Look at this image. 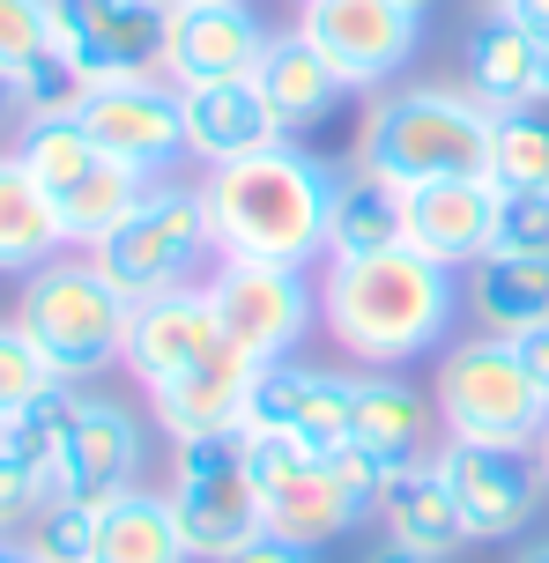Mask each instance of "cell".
Returning a JSON list of instances; mask_svg holds the SVG:
<instances>
[{
  "instance_id": "1",
  "label": "cell",
  "mask_w": 549,
  "mask_h": 563,
  "mask_svg": "<svg viewBox=\"0 0 549 563\" xmlns=\"http://www.w3.org/2000/svg\"><path fill=\"white\" fill-rule=\"evenodd\" d=\"M453 311H461L453 267L424 260L416 245L327 260V275H319V327L372 371H402L424 349H438Z\"/></svg>"
},
{
  "instance_id": "2",
  "label": "cell",
  "mask_w": 549,
  "mask_h": 563,
  "mask_svg": "<svg viewBox=\"0 0 549 563\" xmlns=\"http://www.w3.org/2000/svg\"><path fill=\"white\" fill-rule=\"evenodd\" d=\"M208 238L223 260H275L305 267L327 253V216H334V170L305 148H261L238 164H208L201 178Z\"/></svg>"
},
{
  "instance_id": "3",
  "label": "cell",
  "mask_w": 549,
  "mask_h": 563,
  "mask_svg": "<svg viewBox=\"0 0 549 563\" xmlns=\"http://www.w3.org/2000/svg\"><path fill=\"white\" fill-rule=\"evenodd\" d=\"M491 126L497 112L475 89H386L364 134L356 164H372L394 186H431V178H491Z\"/></svg>"
},
{
  "instance_id": "4",
  "label": "cell",
  "mask_w": 549,
  "mask_h": 563,
  "mask_svg": "<svg viewBox=\"0 0 549 563\" xmlns=\"http://www.w3.org/2000/svg\"><path fill=\"white\" fill-rule=\"evenodd\" d=\"M15 327L37 341V356L59 371V378H97V371L127 364V327H134V305L119 297L112 282L97 275V260H53L23 275V305H15Z\"/></svg>"
},
{
  "instance_id": "5",
  "label": "cell",
  "mask_w": 549,
  "mask_h": 563,
  "mask_svg": "<svg viewBox=\"0 0 549 563\" xmlns=\"http://www.w3.org/2000/svg\"><path fill=\"white\" fill-rule=\"evenodd\" d=\"M438 422L446 438H468V445H542L549 422V394L527 378L513 334H475L446 349L438 364Z\"/></svg>"
},
{
  "instance_id": "6",
  "label": "cell",
  "mask_w": 549,
  "mask_h": 563,
  "mask_svg": "<svg viewBox=\"0 0 549 563\" xmlns=\"http://www.w3.org/2000/svg\"><path fill=\"white\" fill-rule=\"evenodd\" d=\"M216 253V238H208V208H201V186H149V200L127 216V223L97 245V275L112 282L127 305H142V297H164V289H186L194 267Z\"/></svg>"
},
{
  "instance_id": "7",
  "label": "cell",
  "mask_w": 549,
  "mask_h": 563,
  "mask_svg": "<svg viewBox=\"0 0 549 563\" xmlns=\"http://www.w3.org/2000/svg\"><path fill=\"white\" fill-rule=\"evenodd\" d=\"M172 511H178V534L186 549L208 563L238 556L267 534V511H261V482L245 467V438H194L178 445V467H172Z\"/></svg>"
},
{
  "instance_id": "8",
  "label": "cell",
  "mask_w": 549,
  "mask_h": 563,
  "mask_svg": "<svg viewBox=\"0 0 549 563\" xmlns=\"http://www.w3.org/2000/svg\"><path fill=\"white\" fill-rule=\"evenodd\" d=\"M208 305H216L223 349H238L245 364H289V349L319 319L305 267H275V260H223L208 275Z\"/></svg>"
},
{
  "instance_id": "9",
  "label": "cell",
  "mask_w": 549,
  "mask_h": 563,
  "mask_svg": "<svg viewBox=\"0 0 549 563\" xmlns=\"http://www.w3.org/2000/svg\"><path fill=\"white\" fill-rule=\"evenodd\" d=\"M245 467L261 482V511H267V534L289 541V549H327L334 534L356 527V505L342 497V482L327 460L283 438V430H245Z\"/></svg>"
},
{
  "instance_id": "10",
  "label": "cell",
  "mask_w": 549,
  "mask_h": 563,
  "mask_svg": "<svg viewBox=\"0 0 549 563\" xmlns=\"http://www.w3.org/2000/svg\"><path fill=\"white\" fill-rule=\"evenodd\" d=\"M431 467L446 475L453 489V505H461L468 534L475 541H513L535 527V511H542V460L527 445H468V438H446L431 452Z\"/></svg>"
},
{
  "instance_id": "11",
  "label": "cell",
  "mask_w": 549,
  "mask_h": 563,
  "mask_svg": "<svg viewBox=\"0 0 549 563\" xmlns=\"http://www.w3.org/2000/svg\"><path fill=\"white\" fill-rule=\"evenodd\" d=\"M164 30L172 0H53V45L89 82L164 75Z\"/></svg>"
},
{
  "instance_id": "12",
  "label": "cell",
  "mask_w": 549,
  "mask_h": 563,
  "mask_svg": "<svg viewBox=\"0 0 549 563\" xmlns=\"http://www.w3.org/2000/svg\"><path fill=\"white\" fill-rule=\"evenodd\" d=\"M89 141L134 170H172L186 156V89L164 75H127V82H89L83 112Z\"/></svg>"
},
{
  "instance_id": "13",
  "label": "cell",
  "mask_w": 549,
  "mask_h": 563,
  "mask_svg": "<svg viewBox=\"0 0 549 563\" xmlns=\"http://www.w3.org/2000/svg\"><path fill=\"white\" fill-rule=\"evenodd\" d=\"M297 30L327 53V67L349 89H378L408 67L416 37H424V8H408V0H305Z\"/></svg>"
},
{
  "instance_id": "14",
  "label": "cell",
  "mask_w": 549,
  "mask_h": 563,
  "mask_svg": "<svg viewBox=\"0 0 549 563\" xmlns=\"http://www.w3.org/2000/svg\"><path fill=\"white\" fill-rule=\"evenodd\" d=\"M275 30L245 0H178L164 30V82L208 89V82H253Z\"/></svg>"
},
{
  "instance_id": "15",
  "label": "cell",
  "mask_w": 549,
  "mask_h": 563,
  "mask_svg": "<svg viewBox=\"0 0 549 563\" xmlns=\"http://www.w3.org/2000/svg\"><path fill=\"white\" fill-rule=\"evenodd\" d=\"M245 430H283L312 460H334L356 438V378L305 371V364H261L253 400H245Z\"/></svg>"
},
{
  "instance_id": "16",
  "label": "cell",
  "mask_w": 549,
  "mask_h": 563,
  "mask_svg": "<svg viewBox=\"0 0 549 563\" xmlns=\"http://www.w3.org/2000/svg\"><path fill=\"white\" fill-rule=\"evenodd\" d=\"M142 475V422L134 408H119L105 394H83L75 408V430L53 460V497H75V505H112L127 497Z\"/></svg>"
},
{
  "instance_id": "17",
  "label": "cell",
  "mask_w": 549,
  "mask_h": 563,
  "mask_svg": "<svg viewBox=\"0 0 549 563\" xmlns=\"http://www.w3.org/2000/svg\"><path fill=\"white\" fill-rule=\"evenodd\" d=\"M223 349V327H216V305H208V282H186V289H164V297H142L134 305V327H127V371L142 386H164L178 371L208 364Z\"/></svg>"
},
{
  "instance_id": "18",
  "label": "cell",
  "mask_w": 549,
  "mask_h": 563,
  "mask_svg": "<svg viewBox=\"0 0 549 563\" xmlns=\"http://www.w3.org/2000/svg\"><path fill=\"white\" fill-rule=\"evenodd\" d=\"M253 378L261 364H245L238 349H216L208 364L178 371L164 386H149V408L172 430V445H194V438H245V400H253Z\"/></svg>"
},
{
  "instance_id": "19",
  "label": "cell",
  "mask_w": 549,
  "mask_h": 563,
  "mask_svg": "<svg viewBox=\"0 0 549 563\" xmlns=\"http://www.w3.org/2000/svg\"><path fill=\"white\" fill-rule=\"evenodd\" d=\"M497 223V186L491 178H431L408 186V245L438 267H475L491 253Z\"/></svg>"
},
{
  "instance_id": "20",
  "label": "cell",
  "mask_w": 549,
  "mask_h": 563,
  "mask_svg": "<svg viewBox=\"0 0 549 563\" xmlns=\"http://www.w3.org/2000/svg\"><path fill=\"white\" fill-rule=\"evenodd\" d=\"M283 119L267 112L261 82H208L186 89V156L201 164H238V156H261L283 148Z\"/></svg>"
},
{
  "instance_id": "21",
  "label": "cell",
  "mask_w": 549,
  "mask_h": 563,
  "mask_svg": "<svg viewBox=\"0 0 549 563\" xmlns=\"http://www.w3.org/2000/svg\"><path fill=\"white\" fill-rule=\"evenodd\" d=\"M468 89L491 104V112H527V104H549L542 97V37L513 15H483L468 30Z\"/></svg>"
},
{
  "instance_id": "22",
  "label": "cell",
  "mask_w": 549,
  "mask_h": 563,
  "mask_svg": "<svg viewBox=\"0 0 549 563\" xmlns=\"http://www.w3.org/2000/svg\"><path fill=\"white\" fill-rule=\"evenodd\" d=\"M261 97H267V112L283 119V134H305V126H319V119L334 112L349 97V82L327 67V53H319L305 30H283V37H267V53H261Z\"/></svg>"
},
{
  "instance_id": "23",
  "label": "cell",
  "mask_w": 549,
  "mask_h": 563,
  "mask_svg": "<svg viewBox=\"0 0 549 563\" xmlns=\"http://www.w3.org/2000/svg\"><path fill=\"white\" fill-rule=\"evenodd\" d=\"M408 245V194L372 164L334 178V216H327V260H364Z\"/></svg>"
},
{
  "instance_id": "24",
  "label": "cell",
  "mask_w": 549,
  "mask_h": 563,
  "mask_svg": "<svg viewBox=\"0 0 549 563\" xmlns=\"http://www.w3.org/2000/svg\"><path fill=\"white\" fill-rule=\"evenodd\" d=\"M349 445L364 452L372 467L386 475H408V467H424V445H431V408L416 386L402 378H356V438Z\"/></svg>"
},
{
  "instance_id": "25",
  "label": "cell",
  "mask_w": 549,
  "mask_h": 563,
  "mask_svg": "<svg viewBox=\"0 0 549 563\" xmlns=\"http://www.w3.org/2000/svg\"><path fill=\"white\" fill-rule=\"evenodd\" d=\"M378 519H386V541H402V549H416V556H431V563L461 556L468 541H475L468 519H461V505H453V489H446V475H438L431 460L408 467V475H394Z\"/></svg>"
},
{
  "instance_id": "26",
  "label": "cell",
  "mask_w": 549,
  "mask_h": 563,
  "mask_svg": "<svg viewBox=\"0 0 549 563\" xmlns=\"http://www.w3.org/2000/svg\"><path fill=\"white\" fill-rule=\"evenodd\" d=\"M67 253V230H59L53 194L23 170V156L8 148L0 156V275H37Z\"/></svg>"
},
{
  "instance_id": "27",
  "label": "cell",
  "mask_w": 549,
  "mask_h": 563,
  "mask_svg": "<svg viewBox=\"0 0 549 563\" xmlns=\"http://www.w3.org/2000/svg\"><path fill=\"white\" fill-rule=\"evenodd\" d=\"M186 534H178L172 497L156 489H127L112 505H97V563H186Z\"/></svg>"
},
{
  "instance_id": "28",
  "label": "cell",
  "mask_w": 549,
  "mask_h": 563,
  "mask_svg": "<svg viewBox=\"0 0 549 563\" xmlns=\"http://www.w3.org/2000/svg\"><path fill=\"white\" fill-rule=\"evenodd\" d=\"M149 186H156L149 170H134V164H119V156H105V164L89 170V178H75V186L53 200V208H59V230H67V245L97 253V245H105V238H112V230L149 200Z\"/></svg>"
},
{
  "instance_id": "29",
  "label": "cell",
  "mask_w": 549,
  "mask_h": 563,
  "mask_svg": "<svg viewBox=\"0 0 549 563\" xmlns=\"http://www.w3.org/2000/svg\"><path fill=\"white\" fill-rule=\"evenodd\" d=\"M475 327L483 334H527V327H549V260H505L483 253L475 260Z\"/></svg>"
},
{
  "instance_id": "30",
  "label": "cell",
  "mask_w": 549,
  "mask_h": 563,
  "mask_svg": "<svg viewBox=\"0 0 549 563\" xmlns=\"http://www.w3.org/2000/svg\"><path fill=\"white\" fill-rule=\"evenodd\" d=\"M15 156H23V170L45 186V194H67L75 178H89V170L105 164V148L89 141L83 119H23V141H15Z\"/></svg>"
},
{
  "instance_id": "31",
  "label": "cell",
  "mask_w": 549,
  "mask_h": 563,
  "mask_svg": "<svg viewBox=\"0 0 549 563\" xmlns=\"http://www.w3.org/2000/svg\"><path fill=\"white\" fill-rule=\"evenodd\" d=\"M491 186H505V194H549V119H542V104L497 112V126H491Z\"/></svg>"
},
{
  "instance_id": "32",
  "label": "cell",
  "mask_w": 549,
  "mask_h": 563,
  "mask_svg": "<svg viewBox=\"0 0 549 563\" xmlns=\"http://www.w3.org/2000/svg\"><path fill=\"white\" fill-rule=\"evenodd\" d=\"M75 408H83V386L59 378L53 394H37L15 422H0V445L15 452V460H30L37 475L53 482V460H59V445H67V430H75Z\"/></svg>"
},
{
  "instance_id": "33",
  "label": "cell",
  "mask_w": 549,
  "mask_h": 563,
  "mask_svg": "<svg viewBox=\"0 0 549 563\" xmlns=\"http://www.w3.org/2000/svg\"><path fill=\"white\" fill-rule=\"evenodd\" d=\"M30 563H97V505L75 497H45L30 519Z\"/></svg>"
},
{
  "instance_id": "34",
  "label": "cell",
  "mask_w": 549,
  "mask_h": 563,
  "mask_svg": "<svg viewBox=\"0 0 549 563\" xmlns=\"http://www.w3.org/2000/svg\"><path fill=\"white\" fill-rule=\"evenodd\" d=\"M15 82H23V119H75V112H83V97H89V75L59 53V45H45Z\"/></svg>"
},
{
  "instance_id": "35",
  "label": "cell",
  "mask_w": 549,
  "mask_h": 563,
  "mask_svg": "<svg viewBox=\"0 0 549 563\" xmlns=\"http://www.w3.org/2000/svg\"><path fill=\"white\" fill-rule=\"evenodd\" d=\"M53 386H59V371L45 364V356H37V341L8 319V327H0V422H15L30 400L53 394Z\"/></svg>"
},
{
  "instance_id": "36",
  "label": "cell",
  "mask_w": 549,
  "mask_h": 563,
  "mask_svg": "<svg viewBox=\"0 0 549 563\" xmlns=\"http://www.w3.org/2000/svg\"><path fill=\"white\" fill-rule=\"evenodd\" d=\"M491 253H505V260H549V194H505V186H497Z\"/></svg>"
},
{
  "instance_id": "37",
  "label": "cell",
  "mask_w": 549,
  "mask_h": 563,
  "mask_svg": "<svg viewBox=\"0 0 549 563\" xmlns=\"http://www.w3.org/2000/svg\"><path fill=\"white\" fill-rule=\"evenodd\" d=\"M53 45V0H0V67L23 75Z\"/></svg>"
},
{
  "instance_id": "38",
  "label": "cell",
  "mask_w": 549,
  "mask_h": 563,
  "mask_svg": "<svg viewBox=\"0 0 549 563\" xmlns=\"http://www.w3.org/2000/svg\"><path fill=\"white\" fill-rule=\"evenodd\" d=\"M45 497H53V482L37 475V467H30V460H15V452L0 445V541L15 534V527H30V519H37V505H45Z\"/></svg>"
},
{
  "instance_id": "39",
  "label": "cell",
  "mask_w": 549,
  "mask_h": 563,
  "mask_svg": "<svg viewBox=\"0 0 549 563\" xmlns=\"http://www.w3.org/2000/svg\"><path fill=\"white\" fill-rule=\"evenodd\" d=\"M513 349H520V364H527V378L549 394V327H527V334H513Z\"/></svg>"
},
{
  "instance_id": "40",
  "label": "cell",
  "mask_w": 549,
  "mask_h": 563,
  "mask_svg": "<svg viewBox=\"0 0 549 563\" xmlns=\"http://www.w3.org/2000/svg\"><path fill=\"white\" fill-rule=\"evenodd\" d=\"M223 563H312V549H289V541L261 534L253 549H238V556H223Z\"/></svg>"
},
{
  "instance_id": "41",
  "label": "cell",
  "mask_w": 549,
  "mask_h": 563,
  "mask_svg": "<svg viewBox=\"0 0 549 563\" xmlns=\"http://www.w3.org/2000/svg\"><path fill=\"white\" fill-rule=\"evenodd\" d=\"M497 15H513V23H527L535 37H549V0H513V8H497Z\"/></svg>"
},
{
  "instance_id": "42",
  "label": "cell",
  "mask_w": 549,
  "mask_h": 563,
  "mask_svg": "<svg viewBox=\"0 0 549 563\" xmlns=\"http://www.w3.org/2000/svg\"><path fill=\"white\" fill-rule=\"evenodd\" d=\"M8 119H23V82H15V67H0V126Z\"/></svg>"
},
{
  "instance_id": "43",
  "label": "cell",
  "mask_w": 549,
  "mask_h": 563,
  "mask_svg": "<svg viewBox=\"0 0 549 563\" xmlns=\"http://www.w3.org/2000/svg\"><path fill=\"white\" fill-rule=\"evenodd\" d=\"M364 563H431V556H416V549H402V541H386L378 556H364Z\"/></svg>"
},
{
  "instance_id": "44",
  "label": "cell",
  "mask_w": 549,
  "mask_h": 563,
  "mask_svg": "<svg viewBox=\"0 0 549 563\" xmlns=\"http://www.w3.org/2000/svg\"><path fill=\"white\" fill-rule=\"evenodd\" d=\"M520 563H549V541H535V549H520Z\"/></svg>"
},
{
  "instance_id": "45",
  "label": "cell",
  "mask_w": 549,
  "mask_h": 563,
  "mask_svg": "<svg viewBox=\"0 0 549 563\" xmlns=\"http://www.w3.org/2000/svg\"><path fill=\"white\" fill-rule=\"evenodd\" d=\"M535 460H542V482H549V422H542V445H535Z\"/></svg>"
},
{
  "instance_id": "46",
  "label": "cell",
  "mask_w": 549,
  "mask_h": 563,
  "mask_svg": "<svg viewBox=\"0 0 549 563\" xmlns=\"http://www.w3.org/2000/svg\"><path fill=\"white\" fill-rule=\"evenodd\" d=\"M0 563H30V556H23V549H8V541H0Z\"/></svg>"
},
{
  "instance_id": "47",
  "label": "cell",
  "mask_w": 549,
  "mask_h": 563,
  "mask_svg": "<svg viewBox=\"0 0 549 563\" xmlns=\"http://www.w3.org/2000/svg\"><path fill=\"white\" fill-rule=\"evenodd\" d=\"M542 97H549V37H542Z\"/></svg>"
},
{
  "instance_id": "48",
  "label": "cell",
  "mask_w": 549,
  "mask_h": 563,
  "mask_svg": "<svg viewBox=\"0 0 549 563\" xmlns=\"http://www.w3.org/2000/svg\"><path fill=\"white\" fill-rule=\"evenodd\" d=\"M408 8H431V0H408Z\"/></svg>"
},
{
  "instance_id": "49",
  "label": "cell",
  "mask_w": 549,
  "mask_h": 563,
  "mask_svg": "<svg viewBox=\"0 0 549 563\" xmlns=\"http://www.w3.org/2000/svg\"><path fill=\"white\" fill-rule=\"evenodd\" d=\"M491 8H513V0H491Z\"/></svg>"
},
{
  "instance_id": "50",
  "label": "cell",
  "mask_w": 549,
  "mask_h": 563,
  "mask_svg": "<svg viewBox=\"0 0 549 563\" xmlns=\"http://www.w3.org/2000/svg\"><path fill=\"white\" fill-rule=\"evenodd\" d=\"M23 556H30V549H23Z\"/></svg>"
},
{
  "instance_id": "51",
  "label": "cell",
  "mask_w": 549,
  "mask_h": 563,
  "mask_svg": "<svg viewBox=\"0 0 549 563\" xmlns=\"http://www.w3.org/2000/svg\"><path fill=\"white\" fill-rule=\"evenodd\" d=\"M172 8H178V0H172Z\"/></svg>"
}]
</instances>
